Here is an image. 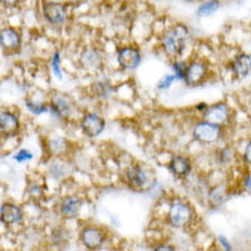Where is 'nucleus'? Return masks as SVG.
Instances as JSON below:
<instances>
[{
  "mask_svg": "<svg viewBox=\"0 0 251 251\" xmlns=\"http://www.w3.org/2000/svg\"><path fill=\"white\" fill-rule=\"evenodd\" d=\"M186 34H187V29L183 25H177L176 28L170 30L163 38V46H165L166 50L169 51L170 54H180L185 47L183 39H185Z\"/></svg>",
  "mask_w": 251,
  "mask_h": 251,
  "instance_id": "obj_1",
  "label": "nucleus"
},
{
  "mask_svg": "<svg viewBox=\"0 0 251 251\" xmlns=\"http://www.w3.org/2000/svg\"><path fill=\"white\" fill-rule=\"evenodd\" d=\"M221 136V129L220 126L212 125L210 122H202L196 125L194 128V137L197 141L203 143H212L217 141Z\"/></svg>",
  "mask_w": 251,
  "mask_h": 251,
  "instance_id": "obj_2",
  "label": "nucleus"
},
{
  "mask_svg": "<svg viewBox=\"0 0 251 251\" xmlns=\"http://www.w3.org/2000/svg\"><path fill=\"white\" fill-rule=\"evenodd\" d=\"M169 217L175 227H183V226H186L191 221L192 212L190 207L186 206L185 203L176 202L171 206Z\"/></svg>",
  "mask_w": 251,
  "mask_h": 251,
  "instance_id": "obj_3",
  "label": "nucleus"
},
{
  "mask_svg": "<svg viewBox=\"0 0 251 251\" xmlns=\"http://www.w3.org/2000/svg\"><path fill=\"white\" fill-rule=\"evenodd\" d=\"M203 120L216 126H224L228 122V108L225 104L208 107L203 113Z\"/></svg>",
  "mask_w": 251,
  "mask_h": 251,
  "instance_id": "obj_4",
  "label": "nucleus"
},
{
  "mask_svg": "<svg viewBox=\"0 0 251 251\" xmlns=\"http://www.w3.org/2000/svg\"><path fill=\"white\" fill-rule=\"evenodd\" d=\"M43 15L49 23L59 24L66 19V6L62 3H55V1L44 3Z\"/></svg>",
  "mask_w": 251,
  "mask_h": 251,
  "instance_id": "obj_5",
  "label": "nucleus"
},
{
  "mask_svg": "<svg viewBox=\"0 0 251 251\" xmlns=\"http://www.w3.org/2000/svg\"><path fill=\"white\" fill-rule=\"evenodd\" d=\"M104 128V121L97 114H87L82 121V129L88 137H97Z\"/></svg>",
  "mask_w": 251,
  "mask_h": 251,
  "instance_id": "obj_6",
  "label": "nucleus"
},
{
  "mask_svg": "<svg viewBox=\"0 0 251 251\" xmlns=\"http://www.w3.org/2000/svg\"><path fill=\"white\" fill-rule=\"evenodd\" d=\"M80 237H82V243L84 244V246L91 249V250L100 249L104 241V235L98 227L83 228Z\"/></svg>",
  "mask_w": 251,
  "mask_h": 251,
  "instance_id": "obj_7",
  "label": "nucleus"
},
{
  "mask_svg": "<svg viewBox=\"0 0 251 251\" xmlns=\"http://www.w3.org/2000/svg\"><path fill=\"white\" fill-rule=\"evenodd\" d=\"M118 62L126 69H133L140 64V51L134 48H123L118 51Z\"/></svg>",
  "mask_w": 251,
  "mask_h": 251,
  "instance_id": "obj_8",
  "label": "nucleus"
},
{
  "mask_svg": "<svg viewBox=\"0 0 251 251\" xmlns=\"http://www.w3.org/2000/svg\"><path fill=\"white\" fill-rule=\"evenodd\" d=\"M0 42L3 48L9 49V50H15L20 47V35L15 29L13 28H5L1 30V35H0Z\"/></svg>",
  "mask_w": 251,
  "mask_h": 251,
  "instance_id": "obj_9",
  "label": "nucleus"
},
{
  "mask_svg": "<svg viewBox=\"0 0 251 251\" xmlns=\"http://www.w3.org/2000/svg\"><path fill=\"white\" fill-rule=\"evenodd\" d=\"M80 207H82V201L78 197L72 196L63 201L62 206H60V212L67 219H73L79 214Z\"/></svg>",
  "mask_w": 251,
  "mask_h": 251,
  "instance_id": "obj_10",
  "label": "nucleus"
},
{
  "mask_svg": "<svg viewBox=\"0 0 251 251\" xmlns=\"http://www.w3.org/2000/svg\"><path fill=\"white\" fill-rule=\"evenodd\" d=\"M22 219V211L18 206L12 203H4L1 206V223L5 225H13Z\"/></svg>",
  "mask_w": 251,
  "mask_h": 251,
  "instance_id": "obj_11",
  "label": "nucleus"
},
{
  "mask_svg": "<svg viewBox=\"0 0 251 251\" xmlns=\"http://www.w3.org/2000/svg\"><path fill=\"white\" fill-rule=\"evenodd\" d=\"M206 73V69L203 64L201 63H194L187 68V73H186L185 80L188 86H195L197 83H200L203 79Z\"/></svg>",
  "mask_w": 251,
  "mask_h": 251,
  "instance_id": "obj_12",
  "label": "nucleus"
},
{
  "mask_svg": "<svg viewBox=\"0 0 251 251\" xmlns=\"http://www.w3.org/2000/svg\"><path fill=\"white\" fill-rule=\"evenodd\" d=\"M0 125H1V132L3 134H13L19 128V121L14 114L9 112H3L0 117Z\"/></svg>",
  "mask_w": 251,
  "mask_h": 251,
  "instance_id": "obj_13",
  "label": "nucleus"
},
{
  "mask_svg": "<svg viewBox=\"0 0 251 251\" xmlns=\"http://www.w3.org/2000/svg\"><path fill=\"white\" fill-rule=\"evenodd\" d=\"M170 167H171L172 172L178 177H185L186 175H188L190 170H191L190 161H188L186 157H181V156L174 157Z\"/></svg>",
  "mask_w": 251,
  "mask_h": 251,
  "instance_id": "obj_14",
  "label": "nucleus"
},
{
  "mask_svg": "<svg viewBox=\"0 0 251 251\" xmlns=\"http://www.w3.org/2000/svg\"><path fill=\"white\" fill-rule=\"evenodd\" d=\"M127 180L128 183L134 188H142L145 186L146 181H147V177L146 174L140 169V167H131L127 171Z\"/></svg>",
  "mask_w": 251,
  "mask_h": 251,
  "instance_id": "obj_15",
  "label": "nucleus"
},
{
  "mask_svg": "<svg viewBox=\"0 0 251 251\" xmlns=\"http://www.w3.org/2000/svg\"><path fill=\"white\" fill-rule=\"evenodd\" d=\"M102 63V57L98 51L93 49H87L82 54V64L87 69H97L100 68Z\"/></svg>",
  "mask_w": 251,
  "mask_h": 251,
  "instance_id": "obj_16",
  "label": "nucleus"
},
{
  "mask_svg": "<svg viewBox=\"0 0 251 251\" xmlns=\"http://www.w3.org/2000/svg\"><path fill=\"white\" fill-rule=\"evenodd\" d=\"M234 72L239 77L244 78L250 73L251 71V58L246 54H241L235 59L232 64Z\"/></svg>",
  "mask_w": 251,
  "mask_h": 251,
  "instance_id": "obj_17",
  "label": "nucleus"
},
{
  "mask_svg": "<svg viewBox=\"0 0 251 251\" xmlns=\"http://www.w3.org/2000/svg\"><path fill=\"white\" fill-rule=\"evenodd\" d=\"M50 109L51 113L57 114L58 117H66L67 114L69 113V104L66 98H63L62 96L57 94V96L51 98Z\"/></svg>",
  "mask_w": 251,
  "mask_h": 251,
  "instance_id": "obj_18",
  "label": "nucleus"
},
{
  "mask_svg": "<svg viewBox=\"0 0 251 251\" xmlns=\"http://www.w3.org/2000/svg\"><path fill=\"white\" fill-rule=\"evenodd\" d=\"M220 8L219 0H208L206 3H203L200 8L197 9V15L199 17H207V15L214 14L217 12Z\"/></svg>",
  "mask_w": 251,
  "mask_h": 251,
  "instance_id": "obj_19",
  "label": "nucleus"
},
{
  "mask_svg": "<svg viewBox=\"0 0 251 251\" xmlns=\"http://www.w3.org/2000/svg\"><path fill=\"white\" fill-rule=\"evenodd\" d=\"M48 147L53 154H60L67 150V142L63 138H53L49 141Z\"/></svg>",
  "mask_w": 251,
  "mask_h": 251,
  "instance_id": "obj_20",
  "label": "nucleus"
},
{
  "mask_svg": "<svg viewBox=\"0 0 251 251\" xmlns=\"http://www.w3.org/2000/svg\"><path fill=\"white\" fill-rule=\"evenodd\" d=\"M93 92L97 97L107 98L109 93H111V87L106 84V83H96L93 86Z\"/></svg>",
  "mask_w": 251,
  "mask_h": 251,
  "instance_id": "obj_21",
  "label": "nucleus"
},
{
  "mask_svg": "<svg viewBox=\"0 0 251 251\" xmlns=\"http://www.w3.org/2000/svg\"><path fill=\"white\" fill-rule=\"evenodd\" d=\"M172 68H174V71L176 72L177 78H180V79H185L186 73H187V68H188V67H186L185 63H181V62L174 63Z\"/></svg>",
  "mask_w": 251,
  "mask_h": 251,
  "instance_id": "obj_22",
  "label": "nucleus"
},
{
  "mask_svg": "<svg viewBox=\"0 0 251 251\" xmlns=\"http://www.w3.org/2000/svg\"><path fill=\"white\" fill-rule=\"evenodd\" d=\"M14 158L17 161H19V162H24V161L31 160V158H33V156H31L30 152L25 151V150H22V151H20L19 153L14 157Z\"/></svg>",
  "mask_w": 251,
  "mask_h": 251,
  "instance_id": "obj_23",
  "label": "nucleus"
},
{
  "mask_svg": "<svg viewBox=\"0 0 251 251\" xmlns=\"http://www.w3.org/2000/svg\"><path fill=\"white\" fill-rule=\"evenodd\" d=\"M26 106H28V108L35 114H40L43 113V112H47V107L39 106V104H33V103L30 102H26Z\"/></svg>",
  "mask_w": 251,
  "mask_h": 251,
  "instance_id": "obj_24",
  "label": "nucleus"
},
{
  "mask_svg": "<svg viewBox=\"0 0 251 251\" xmlns=\"http://www.w3.org/2000/svg\"><path fill=\"white\" fill-rule=\"evenodd\" d=\"M58 62H59V54H58V53H55L54 58H53V72H54V75H57L58 78H62V73H60V71H59Z\"/></svg>",
  "mask_w": 251,
  "mask_h": 251,
  "instance_id": "obj_25",
  "label": "nucleus"
},
{
  "mask_svg": "<svg viewBox=\"0 0 251 251\" xmlns=\"http://www.w3.org/2000/svg\"><path fill=\"white\" fill-rule=\"evenodd\" d=\"M175 79H176V75H166V78L160 83V86L158 87H160V88H169L170 84H171Z\"/></svg>",
  "mask_w": 251,
  "mask_h": 251,
  "instance_id": "obj_26",
  "label": "nucleus"
},
{
  "mask_svg": "<svg viewBox=\"0 0 251 251\" xmlns=\"http://www.w3.org/2000/svg\"><path fill=\"white\" fill-rule=\"evenodd\" d=\"M245 160L248 161V163L251 165V141L248 143V146H246L245 149Z\"/></svg>",
  "mask_w": 251,
  "mask_h": 251,
  "instance_id": "obj_27",
  "label": "nucleus"
},
{
  "mask_svg": "<svg viewBox=\"0 0 251 251\" xmlns=\"http://www.w3.org/2000/svg\"><path fill=\"white\" fill-rule=\"evenodd\" d=\"M20 0H1V3H3V5L5 6H15L18 5V3H19Z\"/></svg>",
  "mask_w": 251,
  "mask_h": 251,
  "instance_id": "obj_28",
  "label": "nucleus"
},
{
  "mask_svg": "<svg viewBox=\"0 0 251 251\" xmlns=\"http://www.w3.org/2000/svg\"><path fill=\"white\" fill-rule=\"evenodd\" d=\"M220 241H221V244H223V245H224V248L227 249V250H231V248H230V245H228L227 241H225L224 236H220Z\"/></svg>",
  "mask_w": 251,
  "mask_h": 251,
  "instance_id": "obj_29",
  "label": "nucleus"
},
{
  "mask_svg": "<svg viewBox=\"0 0 251 251\" xmlns=\"http://www.w3.org/2000/svg\"><path fill=\"white\" fill-rule=\"evenodd\" d=\"M245 185H246V188H248V190H249V192H250V194H251V176L248 177V180H246Z\"/></svg>",
  "mask_w": 251,
  "mask_h": 251,
  "instance_id": "obj_30",
  "label": "nucleus"
},
{
  "mask_svg": "<svg viewBox=\"0 0 251 251\" xmlns=\"http://www.w3.org/2000/svg\"><path fill=\"white\" fill-rule=\"evenodd\" d=\"M156 250H174V249L170 248V246H161V248H157Z\"/></svg>",
  "mask_w": 251,
  "mask_h": 251,
  "instance_id": "obj_31",
  "label": "nucleus"
}]
</instances>
